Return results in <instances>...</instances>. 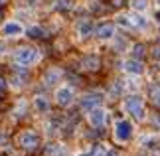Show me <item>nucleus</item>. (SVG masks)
Returning a JSON list of instances; mask_svg holds the SVG:
<instances>
[{"label":"nucleus","mask_w":160,"mask_h":156,"mask_svg":"<svg viewBox=\"0 0 160 156\" xmlns=\"http://www.w3.org/2000/svg\"><path fill=\"white\" fill-rule=\"evenodd\" d=\"M150 97H152V103L160 107V85H152L150 87Z\"/></svg>","instance_id":"nucleus-15"},{"label":"nucleus","mask_w":160,"mask_h":156,"mask_svg":"<svg viewBox=\"0 0 160 156\" xmlns=\"http://www.w3.org/2000/svg\"><path fill=\"white\" fill-rule=\"evenodd\" d=\"M38 0H26V4H36Z\"/></svg>","instance_id":"nucleus-26"},{"label":"nucleus","mask_w":160,"mask_h":156,"mask_svg":"<svg viewBox=\"0 0 160 156\" xmlns=\"http://www.w3.org/2000/svg\"><path fill=\"white\" fill-rule=\"evenodd\" d=\"M38 58H40V53H38V49H34V48H20L14 53V61L22 67H28V65L36 63Z\"/></svg>","instance_id":"nucleus-1"},{"label":"nucleus","mask_w":160,"mask_h":156,"mask_svg":"<svg viewBox=\"0 0 160 156\" xmlns=\"http://www.w3.org/2000/svg\"><path fill=\"white\" fill-rule=\"evenodd\" d=\"M128 22H131V26H137V28H144L146 26V20L142 16H128Z\"/></svg>","instance_id":"nucleus-14"},{"label":"nucleus","mask_w":160,"mask_h":156,"mask_svg":"<svg viewBox=\"0 0 160 156\" xmlns=\"http://www.w3.org/2000/svg\"><path fill=\"white\" fill-rule=\"evenodd\" d=\"M105 156H119L117 152H113V150H109V152H105Z\"/></svg>","instance_id":"nucleus-25"},{"label":"nucleus","mask_w":160,"mask_h":156,"mask_svg":"<svg viewBox=\"0 0 160 156\" xmlns=\"http://www.w3.org/2000/svg\"><path fill=\"white\" fill-rule=\"evenodd\" d=\"M18 144L22 148H26V150H32L40 144V136L34 133V130H24V133L18 134Z\"/></svg>","instance_id":"nucleus-3"},{"label":"nucleus","mask_w":160,"mask_h":156,"mask_svg":"<svg viewBox=\"0 0 160 156\" xmlns=\"http://www.w3.org/2000/svg\"><path fill=\"white\" fill-rule=\"evenodd\" d=\"M55 101H58V105H61V107L71 105L73 103V89L71 87H59V89L55 91Z\"/></svg>","instance_id":"nucleus-6"},{"label":"nucleus","mask_w":160,"mask_h":156,"mask_svg":"<svg viewBox=\"0 0 160 156\" xmlns=\"http://www.w3.org/2000/svg\"><path fill=\"white\" fill-rule=\"evenodd\" d=\"M117 22H119L121 26H131V22H128V16H119V18H117Z\"/></svg>","instance_id":"nucleus-23"},{"label":"nucleus","mask_w":160,"mask_h":156,"mask_svg":"<svg viewBox=\"0 0 160 156\" xmlns=\"http://www.w3.org/2000/svg\"><path fill=\"white\" fill-rule=\"evenodd\" d=\"M125 109L131 113L137 121H142L144 118V107H142V99L138 95H131L125 99Z\"/></svg>","instance_id":"nucleus-2"},{"label":"nucleus","mask_w":160,"mask_h":156,"mask_svg":"<svg viewBox=\"0 0 160 156\" xmlns=\"http://www.w3.org/2000/svg\"><path fill=\"white\" fill-rule=\"evenodd\" d=\"M132 134V124L128 121H117L115 123V138L119 142H127Z\"/></svg>","instance_id":"nucleus-4"},{"label":"nucleus","mask_w":160,"mask_h":156,"mask_svg":"<svg viewBox=\"0 0 160 156\" xmlns=\"http://www.w3.org/2000/svg\"><path fill=\"white\" fill-rule=\"evenodd\" d=\"M87 115H89V123L93 124V127H103V124H105V121H107V111L101 109V107L91 109Z\"/></svg>","instance_id":"nucleus-8"},{"label":"nucleus","mask_w":160,"mask_h":156,"mask_svg":"<svg viewBox=\"0 0 160 156\" xmlns=\"http://www.w3.org/2000/svg\"><path fill=\"white\" fill-rule=\"evenodd\" d=\"M53 8L55 10H69L71 8V2H69V0H55Z\"/></svg>","instance_id":"nucleus-16"},{"label":"nucleus","mask_w":160,"mask_h":156,"mask_svg":"<svg viewBox=\"0 0 160 156\" xmlns=\"http://www.w3.org/2000/svg\"><path fill=\"white\" fill-rule=\"evenodd\" d=\"M115 36V26L113 24H103V26L97 28V38L101 40H111Z\"/></svg>","instance_id":"nucleus-9"},{"label":"nucleus","mask_w":160,"mask_h":156,"mask_svg":"<svg viewBox=\"0 0 160 156\" xmlns=\"http://www.w3.org/2000/svg\"><path fill=\"white\" fill-rule=\"evenodd\" d=\"M156 20H158V22H160V12H158V14H156Z\"/></svg>","instance_id":"nucleus-27"},{"label":"nucleus","mask_w":160,"mask_h":156,"mask_svg":"<svg viewBox=\"0 0 160 156\" xmlns=\"http://www.w3.org/2000/svg\"><path fill=\"white\" fill-rule=\"evenodd\" d=\"M83 67L85 69H97V67H99V58H97V55H87V58H83Z\"/></svg>","instance_id":"nucleus-11"},{"label":"nucleus","mask_w":160,"mask_h":156,"mask_svg":"<svg viewBox=\"0 0 160 156\" xmlns=\"http://www.w3.org/2000/svg\"><path fill=\"white\" fill-rule=\"evenodd\" d=\"M132 53H134V58H142L144 48H142V46H134V48H132Z\"/></svg>","instance_id":"nucleus-22"},{"label":"nucleus","mask_w":160,"mask_h":156,"mask_svg":"<svg viewBox=\"0 0 160 156\" xmlns=\"http://www.w3.org/2000/svg\"><path fill=\"white\" fill-rule=\"evenodd\" d=\"M28 36H30V38H44V30H42V28H38V26H34V28H30L28 30Z\"/></svg>","instance_id":"nucleus-17"},{"label":"nucleus","mask_w":160,"mask_h":156,"mask_svg":"<svg viewBox=\"0 0 160 156\" xmlns=\"http://www.w3.org/2000/svg\"><path fill=\"white\" fill-rule=\"evenodd\" d=\"M50 154H53V156H65V150L61 146H53V148H50Z\"/></svg>","instance_id":"nucleus-21"},{"label":"nucleus","mask_w":160,"mask_h":156,"mask_svg":"<svg viewBox=\"0 0 160 156\" xmlns=\"http://www.w3.org/2000/svg\"><path fill=\"white\" fill-rule=\"evenodd\" d=\"M58 77H59V71H58V69H53V71H48V75H46V83H48V85L55 83L53 79H58Z\"/></svg>","instance_id":"nucleus-18"},{"label":"nucleus","mask_w":160,"mask_h":156,"mask_svg":"<svg viewBox=\"0 0 160 156\" xmlns=\"http://www.w3.org/2000/svg\"><path fill=\"white\" fill-rule=\"evenodd\" d=\"M125 71L132 73V75H140V73L144 71V67H142V63H140L138 59H128L125 63Z\"/></svg>","instance_id":"nucleus-10"},{"label":"nucleus","mask_w":160,"mask_h":156,"mask_svg":"<svg viewBox=\"0 0 160 156\" xmlns=\"http://www.w3.org/2000/svg\"><path fill=\"white\" fill-rule=\"evenodd\" d=\"M0 34H2L4 38H16V36L24 34V26H22L20 22H14V20L4 22L2 28H0Z\"/></svg>","instance_id":"nucleus-5"},{"label":"nucleus","mask_w":160,"mask_h":156,"mask_svg":"<svg viewBox=\"0 0 160 156\" xmlns=\"http://www.w3.org/2000/svg\"><path fill=\"white\" fill-rule=\"evenodd\" d=\"M2 2H6V0H0V4H2Z\"/></svg>","instance_id":"nucleus-28"},{"label":"nucleus","mask_w":160,"mask_h":156,"mask_svg":"<svg viewBox=\"0 0 160 156\" xmlns=\"http://www.w3.org/2000/svg\"><path fill=\"white\" fill-rule=\"evenodd\" d=\"M132 8L134 10H140V12L146 10V0H134V2H132Z\"/></svg>","instance_id":"nucleus-20"},{"label":"nucleus","mask_w":160,"mask_h":156,"mask_svg":"<svg viewBox=\"0 0 160 156\" xmlns=\"http://www.w3.org/2000/svg\"><path fill=\"white\" fill-rule=\"evenodd\" d=\"M101 101H103V95H101V93H87V95L83 97V101H81V109L89 113L91 109L99 107Z\"/></svg>","instance_id":"nucleus-7"},{"label":"nucleus","mask_w":160,"mask_h":156,"mask_svg":"<svg viewBox=\"0 0 160 156\" xmlns=\"http://www.w3.org/2000/svg\"><path fill=\"white\" fill-rule=\"evenodd\" d=\"M77 30H79V34L83 36V38H87V36H91L93 34V24L91 22H79V26H77Z\"/></svg>","instance_id":"nucleus-12"},{"label":"nucleus","mask_w":160,"mask_h":156,"mask_svg":"<svg viewBox=\"0 0 160 156\" xmlns=\"http://www.w3.org/2000/svg\"><path fill=\"white\" fill-rule=\"evenodd\" d=\"M34 105H36V109H38L40 113H48V111H50V103H48L46 97H36Z\"/></svg>","instance_id":"nucleus-13"},{"label":"nucleus","mask_w":160,"mask_h":156,"mask_svg":"<svg viewBox=\"0 0 160 156\" xmlns=\"http://www.w3.org/2000/svg\"><path fill=\"white\" fill-rule=\"evenodd\" d=\"M4 87H6V81H4V79H0V91H2Z\"/></svg>","instance_id":"nucleus-24"},{"label":"nucleus","mask_w":160,"mask_h":156,"mask_svg":"<svg viewBox=\"0 0 160 156\" xmlns=\"http://www.w3.org/2000/svg\"><path fill=\"white\" fill-rule=\"evenodd\" d=\"M105 152H107V150H103V148L97 146V148H93L91 152H83V154H79V156H105Z\"/></svg>","instance_id":"nucleus-19"},{"label":"nucleus","mask_w":160,"mask_h":156,"mask_svg":"<svg viewBox=\"0 0 160 156\" xmlns=\"http://www.w3.org/2000/svg\"><path fill=\"white\" fill-rule=\"evenodd\" d=\"M156 2H158V4H160V0H156Z\"/></svg>","instance_id":"nucleus-29"}]
</instances>
